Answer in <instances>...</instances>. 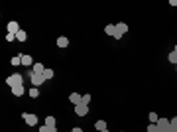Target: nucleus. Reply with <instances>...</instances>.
Masks as SVG:
<instances>
[{"instance_id":"12","label":"nucleus","mask_w":177,"mask_h":132,"mask_svg":"<svg viewBox=\"0 0 177 132\" xmlns=\"http://www.w3.org/2000/svg\"><path fill=\"white\" fill-rule=\"evenodd\" d=\"M95 128H97L98 132L106 130V122H104V120H97V122H95Z\"/></svg>"},{"instance_id":"30","label":"nucleus","mask_w":177,"mask_h":132,"mask_svg":"<svg viewBox=\"0 0 177 132\" xmlns=\"http://www.w3.org/2000/svg\"><path fill=\"white\" fill-rule=\"evenodd\" d=\"M173 51H177V46H175V49H173Z\"/></svg>"},{"instance_id":"29","label":"nucleus","mask_w":177,"mask_h":132,"mask_svg":"<svg viewBox=\"0 0 177 132\" xmlns=\"http://www.w3.org/2000/svg\"><path fill=\"white\" fill-rule=\"evenodd\" d=\"M102 132H110V130H108V128H106V130H102Z\"/></svg>"},{"instance_id":"27","label":"nucleus","mask_w":177,"mask_h":132,"mask_svg":"<svg viewBox=\"0 0 177 132\" xmlns=\"http://www.w3.org/2000/svg\"><path fill=\"white\" fill-rule=\"evenodd\" d=\"M167 132H177V128H175V126H169V128H167Z\"/></svg>"},{"instance_id":"32","label":"nucleus","mask_w":177,"mask_h":132,"mask_svg":"<svg viewBox=\"0 0 177 132\" xmlns=\"http://www.w3.org/2000/svg\"><path fill=\"white\" fill-rule=\"evenodd\" d=\"M175 69H177V65H175Z\"/></svg>"},{"instance_id":"22","label":"nucleus","mask_w":177,"mask_h":132,"mask_svg":"<svg viewBox=\"0 0 177 132\" xmlns=\"http://www.w3.org/2000/svg\"><path fill=\"white\" fill-rule=\"evenodd\" d=\"M157 120H159V116H157L156 112H150V124H156Z\"/></svg>"},{"instance_id":"17","label":"nucleus","mask_w":177,"mask_h":132,"mask_svg":"<svg viewBox=\"0 0 177 132\" xmlns=\"http://www.w3.org/2000/svg\"><path fill=\"white\" fill-rule=\"evenodd\" d=\"M167 59H169V63H173V65H177V51H171L169 55H167Z\"/></svg>"},{"instance_id":"3","label":"nucleus","mask_w":177,"mask_h":132,"mask_svg":"<svg viewBox=\"0 0 177 132\" xmlns=\"http://www.w3.org/2000/svg\"><path fill=\"white\" fill-rule=\"evenodd\" d=\"M30 77H32V85H33V87L43 85V81H47L43 75H39V73H33V71H32V75H30Z\"/></svg>"},{"instance_id":"14","label":"nucleus","mask_w":177,"mask_h":132,"mask_svg":"<svg viewBox=\"0 0 177 132\" xmlns=\"http://www.w3.org/2000/svg\"><path fill=\"white\" fill-rule=\"evenodd\" d=\"M114 32H116L114 24H108V26H104V34H106V36H114Z\"/></svg>"},{"instance_id":"9","label":"nucleus","mask_w":177,"mask_h":132,"mask_svg":"<svg viewBox=\"0 0 177 132\" xmlns=\"http://www.w3.org/2000/svg\"><path fill=\"white\" fill-rule=\"evenodd\" d=\"M24 93H26L24 85H16V87H12V95H14V97H22Z\"/></svg>"},{"instance_id":"24","label":"nucleus","mask_w":177,"mask_h":132,"mask_svg":"<svg viewBox=\"0 0 177 132\" xmlns=\"http://www.w3.org/2000/svg\"><path fill=\"white\" fill-rule=\"evenodd\" d=\"M91 103V95H83V105H89Z\"/></svg>"},{"instance_id":"11","label":"nucleus","mask_w":177,"mask_h":132,"mask_svg":"<svg viewBox=\"0 0 177 132\" xmlns=\"http://www.w3.org/2000/svg\"><path fill=\"white\" fill-rule=\"evenodd\" d=\"M33 73H39V75H43V71H45V65L43 63H36V65H32Z\"/></svg>"},{"instance_id":"23","label":"nucleus","mask_w":177,"mask_h":132,"mask_svg":"<svg viewBox=\"0 0 177 132\" xmlns=\"http://www.w3.org/2000/svg\"><path fill=\"white\" fill-rule=\"evenodd\" d=\"M148 132H159V128H157V124H150L148 126Z\"/></svg>"},{"instance_id":"6","label":"nucleus","mask_w":177,"mask_h":132,"mask_svg":"<svg viewBox=\"0 0 177 132\" xmlns=\"http://www.w3.org/2000/svg\"><path fill=\"white\" fill-rule=\"evenodd\" d=\"M69 101H71L75 106H77V105H83V97H81L79 93H71V95H69Z\"/></svg>"},{"instance_id":"16","label":"nucleus","mask_w":177,"mask_h":132,"mask_svg":"<svg viewBox=\"0 0 177 132\" xmlns=\"http://www.w3.org/2000/svg\"><path fill=\"white\" fill-rule=\"evenodd\" d=\"M32 63H33L32 55H28V53H26V55H22V65H32Z\"/></svg>"},{"instance_id":"25","label":"nucleus","mask_w":177,"mask_h":132,"mask_svg":"<svg viewBox=\"0 0 177 132\" xmlns=\"http://www.w3.org/2000/svg\"><path fill=\"white\" fill-rule=\"evenodd\" d=\"M16 40V36L14 34H6V41H14Z\"/></svg>"},{"instance_id":"18","label":"nucleus","mask_w":177,"mask_h":132,"mask_svg":"<svg viewBox=\"0 0 177 132\" xmlns=\"http://www.w3.org/2000/svg\"><path fill=\"white\" fill-rule=\"evenodd\" d=\"M28 95H30L32 99H38V97H39V91H38V87H33V89H30V91H28Z\"/></svg>"},{"instance_id":"1","label":"nucleus","mask_w":177,"mask_h":132,"mask_svg":"<svg viewBox=\"0 0 177 132\" xmlns=\"http://www.w3.org/2000/svg\"><path fill=\"white\" fill-rule=\"evenodd\" d=\"M114 28H116V32H114L112 38H114V40H122V36L128 32V24H124V22H116Z\"/></svg>"},{"instance_id":"4","label":"nucleus","mask_w":177,"mask_h":132,"mask_svg":"<svg viewBox=\"0 0 177 132\" xmlns=\"http://www.w3.org/2000/svg\"><path fill=\"white\" fill-rule=\"evenodd\" d=\"M22 116H24V120H26V124H28V126H36V124H38V116H36V114L24 112Z\"/></svg>"},{"instance_id":"21","label":"nucleus","mask_w":177,"mask_h":132,"mask_svg":"<svg viewBox=\"0 0 177 132\" xmlns=\"http://www.w3.org/2000/svg\"><path fill=\"white\" fill-rule=\"evenodd\" d=\"M53 75H55L53 69H45V71H43V77H45V79H53Z\"/></svg>"},{"instance_id":"26","label":"nucleus","mask_w":177,"mask_h":132,"mask_svg":"<svg viewBox=\"0 0 177 132\" xmlns=\"http://www.w3.org/2000/svg\"><path fill=\"white\" fill-rule=\"evenodd\" d=\"M169 122H171V126H175V128H177V116H173V118H171Z\"/></svg>"},{"instance_id":"10","label":"nucleus","mask_w":177,"mask_h":132,"mask_svg":"<svg viewBox=\"0 0 177 132\" xmlns=\"http://www.w3.org/2000/svg\"><path fill=\"white\" fill-rule=\"evenodd\" d=\"M67 46H69V38L59 36V38H57V47H67Z\"/></svg>"},{"instance_id":"19","label":"nucleus","mask_w":177,"mask_h":132,"mask_svg":"<svg viewBox=\"0 0 177 132\" xmlns=\"http://www.w3.org/2000/svg\"><path fill=\"white\" fill-rule=\"evenodd\" d=\"M45 124H47V126H57V122H55V116H45Z\"/></svg>"},{"instance_id":"8","label":"nucleus","mask_w":177,"mask_h":132,"mask_svg":"<svg viewBox=\"0 0 177 132\" xmlns=\"http://www.w3.org/2000/svg\"><path fill=\"white\" fill-rule=\"evenodd\" d=\"M20 32V26H18V22H8V34H16Z\"/></svg>"},{"instance_id":"13","label":"nucleus","mask_w":177,"mask_h":132,"mask_svg":"<svg viewBox=\"0 0 177 132\" xmlns=\"http://www.w3.org/2000/svg\"><path fill=\"white\" fill-rule=\"evenodd\" d=\"M39 132H57V126H47V124H43V126H39Z\"/></svg>"},{"instance_id":"7","label":"nucleus","mask_w":177,"mask_h":132,"mask_svg":"<svg viewBox=\"0 0 177 132\" xmlns=\"http://www.w3.org/2000/svg\"><path fill=\"white\" fill-rule=\"evenodd\" d=\"M156 124H157V128H159V130H167V128L171 126V122H169L167 118H159Z\"/></svg>"},{"instance_id":"20","label":"nucleus","mask_w":177,"mask_h":132,"mask_svg":"<svg viewBox=\"0 0 177 132\" xmlns=\"http://www.w3.org/2000/svg\"><path fill=\"white\" fill-rule=\"evenodd\" d=\"M10 63H12V65H20V63H22V55H14L12 59H10Z\"/></svg>"},{"instance_id":"15","label":"nucleus","mask_w":177,"mask_h":132,"mask_svg":"<svg viewBox=\"0 0 177 132\" xmlns=\"http://www.w3.org/2000/svg\"><path fill=\"white\" fill-rule=\"evenodd\" d=\"M16 40H18V41H26L28 40V34L24 32V30H20V32L16 34Z\"/></svg>"},{"instance_id":"5","label":"nucleus","mask_w":177,"mask_h":132,"mask_svg":"<svg viewBox=\"0 0 177 132\" xmlns=\"http://www.w3.org/2000/svg\"><path fill=\"white\" fill-rule=\"evenodd\" d=\"M87 112H89V105H77L75 106V114L77 116H85Z\"/></svg>"},{"instance_id":"28","label":"nucleus","mask_w":177,"mask_h":132,"mask_svg":"<svg viewBox=\"0 0 177 132\" xmlns=\"http://www.w3.org/2000/svg\"><path fill=\"white\" fill-rule=\"evenodd\" d=\"M71 132H83V128H79V126H75V128H73Z\"/></svg>"},{"instance_id":"2","label":"nucleus","mask_w":177,"mask_h":132,"mask_svg":"<svg viewBox=\"0 0 177 132\" xmlns=\"http://www.w3.org/2000/svg\"><path fill=\"white\" fill-rule=\"evenodd\" d=\"M22 83H24V77H22L20 73H12V75H8L6 77V85H10V87L22 85Z\"/></svg>"},{"instance_id":"31","label":"nucleus","mask_w":177,"mask_h":132,"mask_svg":"<svg viewBox=\"0 0 177 132\" xmlns=\"http://www.w3.org/2000/svg\"><path fill=\"white\" fill-rule=\"evenodd\" d=\"M159 132H167V130H159Z\"/></svg>"}]
</instances>
